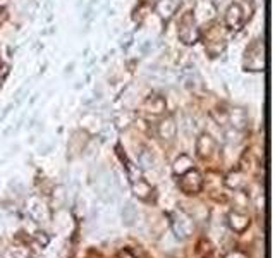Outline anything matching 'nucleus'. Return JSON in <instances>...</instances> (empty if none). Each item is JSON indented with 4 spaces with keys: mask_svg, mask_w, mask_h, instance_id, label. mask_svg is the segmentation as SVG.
<instances>
[{
    "mask_svg": "<svg viewBox=\"0 0 275 258\" xmlns=\"http://www.w3.org/2000/svg\"><path fill=\"white\" fill-rule=\"evenodd\" d=\"M175 9H177V2H175V0H160V2L157 3V12H159L160 17H164V19H168V17L175 12Z\"/></svg>",
    "mask_w": 275,
    "mask_h": 258,
    "instance_id": "obj_14",
    "label": "nucleus"
},
{
    "mask_svg": "<svg viewBox=\"0 0 275 258\" xmlns=\"http://www.w3.org/2000/svg\"><path fill=\"white\" fill-rule=\"evenodd\" d=\"M119 258H134V255L127 250H122V252H119Z\"/></svg>",
    "mask_w": 275,
    "mask_h": 258,
    "instance_id": "obj_21",
    "label": "nucleus"
},
{
    "mask_svg": "<svg viewBox=\"0 0 275 258\" xmlns=\"http://www.w3.org/2000/svg\"><path fill=\"white\" fill-rule=\"evenodd\" d=\"M227 119L230 121V124H232L234 129H237V131H239V129L244 128L248 117H246V112H244L243 109H234V110H230V114L227 116Z\"/></svg>",
    "mask_w": 275,
    "mask_h": 258,
    "instance_id": "obj_13",
    "label": "nucleus"
},
{
    "mask_svg": "<svg viewBox=\"0 0 275 258\" xmlns=\"http://www.w3.org/2000/svg\"><path fill=\"white\" fill-rule=\"evenodd\" d=\"M223 258H248V255L243 252H239V250H232V252H229Z\"/></svg>",
    "mask_w": 275,
    "mask_h": 258,
    "instance_id": "obj_20",
    "label": "nucleus"
},
{
    "mask_svg": "<svg viewBox=\"0 0 275 258\" xmlns=\"http://www.w3.org/2000/svg\"><path fill=\"white\" fill-rule=\"evenodd\" d=\"M10 257L12 258H31V252H29V248L23 245H14L12 248H10Z\"/></svg>",
    "mask_w": 275,
    "mask_h": 258,
    "instance_id": "obj_16",
    "label": "nucleus"
},
{
    "mask_svg": "<svg viewBox=\"0 0 275 258\" xmlns=\"http://www.w3.org/2000/svg\"><path fill=\"white\" fill-rule=\"evenodd\" d=\"M223 183H225V186L230 188V190H239L241 184H243V179H241L239 172H230V174H227Z\"/></svg>",
    "mask_w": 275,
    "mask_h": 258,
    "instance_id": "obj_15",
    "label": "nucleus"
},
{
    "mask_svg": "<svg viewBox=\"0 0 275 258\" xmlns=\"http://www.w3.org/2000/svg\"><path fill=\"white\" fill-rule=\"evenodd\" d=\"M33 236H35V241L38 243V245L42 246V248H47V246H49L50 238H49V234H47V232H43V231H36Z\"/></svg>",
    "mask_w": 275,
    "mask_h": 258,
    "instance_id": "obj_18",
    "label": "nucleus"
},
{
    "mask_svg": "<svg viewBox=\"0 0 275 258\" xmlns=\"http://www.w3.org/2000/svg\"><path fill=\"white\" fill-rule=\"evenodd\" d=\"M165 107H167V103H165L164 97H160V95L148 97L145 102V110H148V112H152V114H162L165 110Z\"/></svg>",
    "mask_w": 275,
    "mask_h": 258,
    "instance_id": "obj_10",
    "label": "nucleus"
},
{
    "mask_svg": "<svg viewBox=\"0 0 275 258\" xmlns=\"http://www.w3.org/2000/svg\"><path fill=\"white\" fill-rule=\"evenodd\" d=\"M40 201L38 200H35V198H33V200H29V206H28V212H29V215L33 217V219L36 220V222H40V219H42V215L43 213L40 212Z\"/></svg>",
    "mask_w": 275,
    "mask_h": 258,
    "instance_id": "obj_17",
    "label": "nucleus"
},
{
    "mask_svg": "<svg viewBox=\"0 0 275 258\" xmlns=\"http://www.w3.org/2000/svg\"><path fill=\"white\" fill-rule=\"evenodd\" d=\"M217 150V141L212 134L203 132L200 134V138L196 139V152L200 157H210L212 153Z\"/></svg>",
    "mask_w": 275,
    "mask_h": 258,
    "instance_id": "obj_5",
    "label": "nucleus"
},
{
    "mask_svg": "<svg viewBox=\"0 0 275 258\" xmlns=\"http://www.w3.org/2000/svg\"><path fill=\"white\" fill-rule=\"evenodd\" d=\"M225 23L230 29H237L243 26L244 16H243V9H241V3H232V5L227 9Z\"/></svg>",
    "mask_w": 275,
    "mask_h": 258,
    "instance_id": "obj_6",
    "label": "nucleus"
},
{
    "mask_svg": "<svg viewBox=\"0 0 275 258\" xmlns=\"http://www.w3.org/2000/svg\"><path fill=\"white\" fill-rule=\"evenodd\" d=\"M234 205L239 206V208L248 206V194L243 193V191H237V193H234Z\"/></svg>",
    "mask_w": 275,
    "mask_h": 258,
    "instance_id": "obj_19",
    "label": "nucleus"
},
{
    "mask_svg": "<svg viewBox=\"0 0 275 258\" xmlns=\"http://www.w3.org/2000/svg\"><path fill=\"white\" fill-rule=\"evenodd\" d=\"M175 132H177V126H175L174 119L172 117H167L162 123L159 124V136L164 139H172L175 138Z\"/></svg>",
    "mask_w": 275,
    "mask_h": 258,
    "instance_id": "obj_9",
    "label": "nucleus"
},
{
    "mask_svg": "<svg viewBox=\"0 0 275 258\" xmlns=\"http://www.w3.org/2000/svg\"><path fill=\"white\" fill-rule=\"evenodd\" d=\"M179 190L184 194H198L203 190V176L196 169H189L182 176H179Z\"/></svg>",
    "mask_w": 275,
    "mask_h": 258,
    "instance_id": "obj_2",
    "label": "nucleus"
},
{
    "mask_svg": "<svg viewBox=\"0 0 275 258\" xmlns=\"http://www.w3.org/2000/svg\"><path fill=\"white\" fill-rule=\"evenodd\" d=\"M136 157H138V164L141 169H152L155 167V155L152 153V150L148 148H139L136 152Z\"/></svg>",
    "mask_w": 275,
    "mask_h": 258,
    "instance_id": "obj_11",
    "label": "nucleus"
},
{
    "mask_svg": "<svg viewBox=\"0 0 275 258\" xmlns=\"http://www.w3.org/2000/svg\"><path fill=\"white\" fill-rule=\"evenodd\" d=\"M179 38L184 45H193L198 40V29L194 24L193 14H184L181 17V23H179Z\"/></svg>",
    "mask_w": 275,
    "mask_h": 258,
    "instance_id": "obj_3",
    "label": "nucleus"
},
{
    "mask_svg": "<svg viewBox=\"0 0 275 258\" xmlns=\"http://www.w3.org/2000/svg\"><path fill=\"white\" fill-rule=\"evenodd\" d=\"M227 226L236 234H244L248 231V227L251 226V219L248 213L241 212V210H232L227 215Z\"/></svg>",
    "mask_w": 275,
    "mask_h": 258,
    "instance_id": "obj_4",
    "label": "nucleus"
},
{
    "mask_svg": "<svg viewBox=\"0 0 275 258\" xmlns=\"http://www.w3.org/2000/svg\"><path fill=\"white\" fill-rule=\"evenodd\" d=\"M133 194L134 196L138 198V200H143V201H148V198L152 196V193H153V188L150 186L146 181H143V179H136V181H133Z\"/></svg>",
    "mask_w": 275,
    "mask_h": 258,
    "instance_id": "obj_7",
    "label": "nucleus"
},
{
    "mask_svg": "<svg viewBox=\"0 0 275 258\" xmlns=\"http://www.w3.org/2000/svg\"><path fill=\"white\" fill-rule=\"evenodd\" d=\"M189 169H193V158L186 153L179 155L174 160V165H172V172H174L175 176H182L184 172H188Z\"/></svg>",
    "mask_w": 275,
    "mask_h": 258,
    "instance_id": "obj_8",
    "label": "nucleus"
},
{
    "mask_svg": "<svg viewBox=\"0 0 275 258\" xmlns=\"http://www.w3.org/2000/svg\"><path fill=\"white\" fill-rule=\"evenodd\" d=\"M170 227L175 238H177L179 241H184V239H188L189 236L193 234L194 224H193L191 217L186 215L184 212H175L170 215Z\"/></svg>",
    "mask_w": 275,
    "mask_h": 258,
    "instance_id": "obj_1",
    "label": "nucleus"
},
{
    "mask_svg": "<svg viewBox=\"0 0 275 258\" xmlns=\"http://www.w3.org/2000/svg\"><path fill=\"white\" fill-rule=\"evenodd\" d=\"M7 19V14H5V9H0V23H3V21Z\"/></svg>",
    "mask_w": 275,
    "mask_h": 258,
    "instance_id": "obj_22",
    "label": "nucleus"
},
{
    "mask_svg": "<svg viewBox=\"0 0 275 258\" xmlns=\"http://www.w3.org/2000/svg\"><path fill=\"white\" fill-rule=\"evenodd\" d=\"M122 222L127 227H133L138 222V208L131 201H127L126 206L122 208Z\"/></svg>",
    "mask_w": 275,
    "mask_h": 258,
    "instance_id": "obj_12",
    "label": "nucleus"
}]
</instances>
